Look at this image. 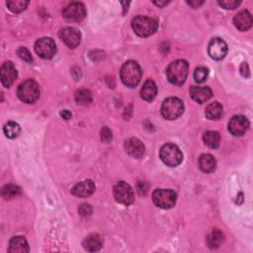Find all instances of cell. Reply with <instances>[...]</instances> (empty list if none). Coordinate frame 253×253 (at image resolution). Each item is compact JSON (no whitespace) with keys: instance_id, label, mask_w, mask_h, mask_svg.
I'll return each mask as SVG.
<instances>
[{"instance_id":"cell-1","label":"cell","mask_w":253,"mask_h":253,"mask_svg":"<svg viewBox=\"0 0 253 253\" xmlns=\"http://www.w3.org/2000/svg\"><path fill=\"white\" fill-rule=\"evenodd\" d=\"M120 74L121 79L126 86L134 88L140 83L143 72L137 61L128 60L123 65Z\"/></svg>"},{"instance_id":"cell-2","label":"cell","mask_w":253,"mask_h":253,"mask_svg":"<svg viewBox=\"0 0 253 253\" xmlns=\"http://www.w3.org/2000/svg\"><path fill=\"white\" fill-rule=\"evenodd\" d=\"M189 66L186 60L178 59L171 62L167 68L166 74L168 80L175 85H182L188 76Z\"/></svg>"},{"instance_id":"cell-3","label":"cell","mask_w":253,"mask_h":253,"mask_svg":"<svg viewBox=\"0 0 253 253\" xmlns=\"http://www.w3.org/2000/svg\"><path fill=\"white\" fill-rule=\"evenodd\" d=\"M18 97L27 104H33L40 98V87L33 79H28L22 82L18 87Z\"/></svg>"},{"instance_id":"cell-4","label":"cell","mask_w":253,"mask_h":253,"mask_svg":"<svg viewBox=\"0 0 253 253\" xmlns=\"http://www.w3.org/2000/svg\"><path fill=\"white\" fill-rule=\"evenodd\" d=\"M132 28L138 36L148 37L155 33L158 23L156 20L146 16H137L132 21Z\"/></svg>"},{"instance_id":"cell-5","label":"cell","mask_w":253,"mask_h":253,"mask_svg":"<svg viewBox=\"0 0 253 253\" xmlns=\"http://www.w3.org/2000/svg\"><path fill=\"white\" fill-rule=\"evenodd\" d=\"M161 160L164 164L170 167L178 166L183 161V153L180 148L173 144L164 145L160 151Z\"/></svg>"},{"instance_id":"cell-6","label":"cell","mask_w":253,"mask_h":253,"mask_svg":"<svg viewBox=\"0 0 253 253\" xmlns=\"http://www.w3.org/2000/svg\"><path fill=\"white\" fill-rule=\"evenodd\" d=\"M177 195L170 189H156L152 193L153 203L162 209L167 210L175 206Z\"/></svg>"},{"instance_id":"cell-7","label":"cell","mask_w":253,"mask_h":253,"mask_svg":"<svg viewBox=\"0 0 253 253\" xmlns=\"http://www.w3.org/2000/svg\"><path fill=\"white\" fill-rule=\"evenodd\" d=\"M184 112L183 102L176 97H170L164 100L162 106V114L167 120H175Z\"/></svg>"},{"instance_id":"cell-8","label":"cell","mask_w":253,"mask_h":253,"mask_svg":"<svg viewBox=\"0 0 253 253\" xmlns=\"http://www.w3.org/2000/svg\"><path fill=\"white\" fill-rule=\"evenodd\" d=\"M113 193L115 200L122 205L129 206L135 201V194L133 191V188L126 182L122 181L116 184L113 190Z\"/></svg>"},{"instance_id":"cell-9","label":"cell","mask_w":253,"mask_h":253,"mask_svg":"<svg viewBox=\"0 0 253 253\" xmlns=\"http://www.w3.org/2000/svg\"><path fill=\"white\" fill-rule=\"evenodd\" d=\"M62 15L69 22H80L86 16V10L82 3L72 2L62 10Z\"/></svg>"},{"instance_id":"cell-10","label":"cell","mask_w":253,"mask_h":253,"mask_svg":"<svg viewBox=\"0 0 253 253\" xmlns=\"http://www.w3.org/2000/svg\"><path fill=\"white\" fill-rule=\"evenodd\" d=\"M35 52L42 58L50 59L54 57L56 53L55 43L51 38H42L36 42Z\"/></svg>"},{"instance_id":"cell-11","label":"cell","mask_w":253,"mask_h":253,"mask_svg":"<svg viewBox=\"0 0 253 253\" xmlns=\"http://www.w3.org/2000/svg\"><path fill=\"white\" fill-rule=\"evenodd\" d=\"M59 37L61 41L71 49H75L81 41L80 32L73 27H67L61 29L59 32Z\"/></svg>"},{"instance_id":"cell-12","label":"cell","mask_w":253,"mask_h":253,"mask_svg":"<svg viewBox=\"0 0 253 253\" xmlns=\"http://www.w3.org/2000/svg\"><path fill=\"white\" fill-rule=\"evenodd\" d=\"M249 129V121L242 115H236L233 117L229 123V131L235 137L244 135Z\"/></svg>"},{"instance_id":"cell-13","label":"cell","mask_w":253,"mask_h":253,"mask_svg":"<svg viewBox=\"0 0 253 253\" xmlns=\"http://www.w3.org/2000/svg\"><path fill=\"white\" fill-rule=\"evenodd\" d=\"M209 54L216 60L223 59L228 53V45L224 40L219 38H214L211 40L208 48Z\"/></svg>"},{"instance_id":"cell-14","label":"cell","mask_w":253,"mask_h":253,"mask_svg":"<svg viewBox=\"0 0 253 253\" xmlns=\"http://www.w3.org/2000/svg\"><path fill=\"white\" fill-rule=\"evenodd\" d=\"M18 76L17 70L14 67L11 61L4 62L1 69H0V78H1V83L4 87L9 88Z\"/></svg>"},{"instance_id":"cell-15","label":"cell","mask_w":253,"mask_h":253,"mask_svg":"<svg viewBox=\"0 0 253 253\" xmlns=\"http://www.w3.org/2000/svg\"><path fill=\"white\" fill-rule=\"evenodd\" d=\"M125 149L131 156L135 158H141L145 154V147L139 139L130 138L125 141Z\"/></svg>"},{"instance_id":"cell-16","label":"cell","mask_w":253,"mask_h":253,"mask_svg":"<svg viewBox=\"0 0 253 253\" xmlns=\"http://www.w3.org/2000/svg\"><path fill=\"white\" fill-rule=\"evenodd\" d=\"M189 93H190V96H191V98L200 104L207 102L213 95L211 88L207 87V86H205V87L192 86L191 88H190Z\"/></svg>"},{"instance_id":"cell-17","label":"cell","mask_w":253,"mask_h":253,"mask_svg":"<svg viewBox=\"0 0 253 253\" xmlns=\"http://www.w3.org/2000/svg\"><path fill=\"white\" fill-rule=\"evenodd\" d=\"M95 191V184L91 180H85L74 185L72 189V193L76 197H89Z\"/></svg>"},{"instance_id":"cell-18","label":"cell","mask_w":253,"mask_h":253,"mask_svg":"<svg viewBox=\"0 0 253 253\" xmlns=\"http://www.w3.org/2000/svg\"><path fill=\"white\" fill-rule=\"evenodd\" d=\"M234 23L235 26L239 30V31H247L248 29L251 28L252 26V16L251 14L246 11H240L239 13H237L235 18H234Z\"/></svg>"},{"instance_id":"cell-19","label":"cell","mask_w":253,"mask_h":253,"mask_svg":"<svg viewBox=\"0 0 253 253\" xmlns=\"http://www.w3.org/2000/svg\"><path fill=\"white\" fill-rule=\"evenodd\" d=\"M82 245L87 251L95 252L102 248L103 240H102V237L98 234H91L87 237H85Z\"/></svg>"},{"instance_id":"cell-20","label":"cell","mask_w":253,"mask_h":253,"mask_svg":"<svg viewBox=\"0 0 253 253\" xmlns=\"http://www.w3.org/2000/svg\"><path fill=\"white\" fill-rule=\"evenodd\" d=\"M30 251L29 244L23 236H14L10 239L8 252L10 253H27Z\"/></svg>"},{"instance_id":"cell-21","label":"cell","mask_w":253,"mask_h":253,"mask_svg":"<svg viewBox=\"0 0 253 253\" xmlns=\"http://www.w3.org/2000/svg\"><path fill=\"white\" fill-rule=\"evenodd\" d=\"M157 94V87L154 81L148 79L141 90V97L145 101H152Z\"/></svg>"},{"instance_id":"cell-22","label":"cell","mask_w":253,"mask_h":253,"mask_svg":"<svg viewBox=\"0 0 253 253\" xmlns=\"http://www.w3.org/2000/svg\"><path fill=\"white\" fill-rule=\"evenodd\" d=\"M199 166L203 172H214L217 167V162L215 157L211 154H202L199 158Z\"/></svg>"},{"instance_id":"cell-23","label":"cell","mask_w":253,"mask_h":253,"mask_svg":"<svg viewBox=\"0 0 253 253\" xmlns=\"http://www.w3.org/2000/svg\"><path fill=\"white\" fill-rule=\"evenodd\" d=\"M224 240H225L224 234L217 229H214L207 237V243L211 249H216L219 247L221 243L224 242Z\"/></svg>"},{"instance_id":"cell-24","label":"cell","mask_w":253,"mask_h":253,"mask_svg":"<svg viewBox=\"0 0 253 253\" xmlns=\"http://www.w3.org/2000/svg\"><path fill=\"white\" fill-rule=\"evenodd\" d=\"M223 106L218 102H214L207 106L205 115L209 120H219L223 117Z\"/></svg>"},{"instance_id":"cell-25","label":"cell","mask_w":253,"mask_h":253,"mask_svg":"<svg viewBox=\"0 0 253 253\" xmlns=\"http://www.w3.org/2000/svg\"><path fill=\"white\" fill-rule=\"evenodd\" d=\"M203 141L210 148H217L220 144V136L217 132L208 131L204 134Z\"/></svg>"},{"instance_id":"cell-26","label":"cell","mask_w":253,"mask_h":253,"mask_svg":"<svg viewBox=\"0 0 253 253\" xmlns=\"http://www.w3.org/2000/svg\"><path fill=\"white\" fill-rule=\"evenodd\" d=\"M22 193L21 191V188L16 186V185H13V184H8V185H5L2 190H1V195L4 199L8 200V199H13V198H16L18 196H20Z\"/></svg>"},{"instance_id":"cell-27","label":"cell","mask_w":253,"mask_h":253,"mask_svg":"<svg viewBox=\"0 0 253 253\" xmlns=\"http://www.w3.org/2000/svg\"><path fill=\"white\" fill-rule=\"evenodd\" d=\"M75 101L79 105H89L92 102V94L87 89H81L78 90L75 93Z\"/></svg>"},{"instance_id":"cell-28","label":"cell","mask_w":253,"mask_h":253,"mask_svg":"<svg viewBox=\"0 0 253 253\" xmlns=\"http://www.w3.org/2000/svg\"><path fill=\"white\" fill-rule=\"evenodd\" d=\"M3 132L8 139H15L20 134V126L15 122H8L4 126Z\"/></svg>"},{"instance_id":"cell-29","label":"cell","mask_w":253,"mask_h":253,"mask_svg":"<svg viewBox=\"0 0 253 253\" xmlns=\"http://www.w3.org/2000/svg\"><path fill=\"white\" fill-rule=\"evenodd\" d=\"M28 5L29 1H25V0H13V1L7 2L8 9L13 13H20L24 11Z\"/></svg>"},{"instance_id":"cell-30","label":"cell","mask_w":253,"mask_h":253,"mask_svg":"<svg viewBox=\"0 0 253 253\" xmlns=\"http://www.w3.org/2000/svg\"><path fill=\"white\" fill-rule=\"evenodd\" d=\"M208 75H209V70L204 67H200L195 70L194 78H195V81L198 83H203L204 81H206V79L208 78Z\"/></svg>"},{"instance_id":"cell-31","label":"cell","mask_w":253,"mask_h":253,"mask_svg":"<svg viewBox=\"0 0 253 253\" xmlns=\"http://www.w3.org/2000/svg\"><path fill=\"white\" fill-rule=\"evenodd\" d=\"M240 1H237V0H221V1H218V4L225 8V9H235L240 5Z\"/></svg>"},{"instance_id":"cell-32","label":"cell","mask_w":253,"mask_h":253,"mask_svg":"<svg viewBox=\"0 0 253 253\" xmlns=\"http://www.w3.org/2000/svg\"><path fill=\"white\" fill-rule=\"evenodd\" d=\"M17 54H18V55H19L20 58H22L23 60H25V61H27V62H32V61H33V57H32L30 52H29L26 48H24V47H21V48L18 50Z\"/></svg>"},{"instance_id":"cell-33","label":"cell","mask_w":253,"mask_h":253,"mask_svg":"<svg viewBox=\"0 0 253 253\" xmlns=\"http://www.w3.org/2000/svg\"><path fill=\"white\" fill-rule=\"evenodd\" d=\"M112 132L107 126H104V128L101 130V140L104 143H110L112 141Z\"/></svg>"},{"instance_id":"cell-34","label":"cell","mask_w":253,"mask_h":253,"mask_svg":"<svg viewBox=\"0 0 253 253\" xmlns=\"http://www.w3.org/2000/svg\"><path fill=\"white\" fill-rule=\"evenodd\" d=\"M78 212L82 217H88L92 214V208L88 204H82L78 208Z\"/></svg>"},{"instance_id":"cell-35","label":"cell","mask_w":253,"mask_h":253,"mask_svg":"<svg viewBox=\"0 0 253 253\" xmlns=\"http://www.w3.org/2000/svg\"><path fill=\"white\" fill-rule=\"evenodd\" d=\"M240 73L243 77H249L250 76V72H249V68L247 62H242L241 66H240Z\"/></svg>"},{"instance_id":"cell-36","label":"cell","mask_w":253,"mask_h":253,"mask_svg":"<svg viewBox=\"0 0 253 253\" xmlns=\"http://www.w3.org/2000/svg\"><path fill=\"white\" fill-rule=\"evenodd\" d=\"M60 116L65 120H70L72 115L69 110H62V111H60Z\"/></svg>"},{"instance_id":"cell-37","label":"cell","mask_w":253,"mask_h":253,"mask_svg":"<svg viewBox=\"0 0 253 253\" xmlns=\"http://www.w3.org/2000/svg\"><path fill=\"white\" fill-rule=\"evenodd\" d=\"M187 3L194 8H198L200 5H202L204 3V1H188Z\"/></svg>"},{"instance_id":"cell-38","label":"cell","mask_w":253,"mask_h":253,"mask_svg":"<svg viewBox=\"0 0 253 253\" xmlns=\"http://www.w3.org/2000/svg\"><path fill=\"white\" fill-rule=\"evenodd\" d=\"M154 4H156V5H158V6H165V5H167L168 4V2L167 1H164V2H160V1H158V2H156V1H154L153 2Z\"/></svg>"}]
</instances>
